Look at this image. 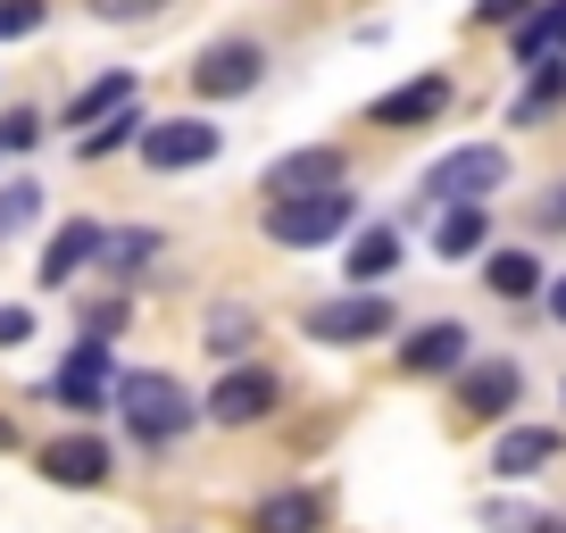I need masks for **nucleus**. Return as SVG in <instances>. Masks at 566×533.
<instances>
[{
	"mask_svg": "<svg viewBox=\"0 0 566 533\" xmlns=\"http://www.w3.org/2000/svg\"><path fill=\"white\" fill-rule=\"evenodd\" d=\"M117 417H125V433H134V442L167 450V442H184V433L200 426V400L176 384V375L134 367V375H117Z\"/></svg>",
	"mask_w": 566,
	"mask_h": 533,
	"instance_id": "1",
	"label": "nucleus"
},
{
	"mask_svg": "<svg viewBox=\"0 0 566 533\" xmlns=\"http://www.w3.org/2000/svg\"><path fill=\"white\" fill-rule=\"evenodd\" d=\"M350 226H358V200H350V184H342V192L266 200V242H283V250H325V242H342Z\"/></svg>",
	"mask_w": 566,
	"mask_h": 533,
	"instance_id": "2",
	"label": "nucleus"
},
{
	"mask_svg": "<svg viewBox=\"0 0 566 533\" xmlns=\"http://www.w3.org/2000/svg\"><path fill=\"white\" fill-rule=\"evenodd\" d=\"M500 184H509V150L500 143H467L424 167V200H442V209H483V192H500Z\"/></svg>",
	"mask_w": 566,
	"mask_h": 533,
	"instance_id": "3",
	"label": "nucleus"
},
{
	"mask_svg": "<svg viewBox=\"0 0 566 533\" xmlns=\"http://www.w3.org/2000/svg\"><path fill=\"white\" fill-rule=\"evenodd\" d=\"M391 292H342V301H317L308 309V342H334V351H358V342L391 334Z\"/></svg>",
	"mask_w": 566,
	"mask_h": 533,
	"instance_id": "4",
	"label": "nucleus"
},
{
	"mask_svg": "<svg viewBox=\"0 0 566 533\" xmlns=\"http://www.w3.org/2000/svg\"><path fill=\"white\" fill-rule=\"evenodd\" d=\"M42 400H59V409H75V417L117 409V367H108V342H75L67 367L42 384Z\"/></svg>",
	"mask_w": 566,
	"mask_h": 533,
	"instance_id": "5",
	"label": "nucleus"
},
{
	"mask_svg": "<svg viewBox=\"0 0 566 533\" xmlns=\"http://www.w3.org/2000/svg\"><path fill=\"white\" fill-rule=\"evenodd\" d=\"M217 143H226V134H217L209 117H167V125H150V134H142V159L159 167V176H184V167H209Z\"/></svg>",
	"mask_w": 566,
	"mask_h": 533,
	"instance_id": "6",
	"label": "nucleus"
},
{
	"mask_svg": "<svg viewBox=\"0 0 566 533\" xmlns=\"http://www.w3.org/2000/svg\"><path fill=\"white\" fill-rule=\"evenodd\" d=\"M259 75H266V51H259V42H209V51H200V67H192V92H200V101H242Z\"/></svg>",
	"mask_w": 566,
	"mask_h": 533,
	"instance_id": "7",
	"label": "nucleus"
},
{
	"mask_svg": "<svg viewBox=\"0 0 566 533\" xmlns=\"http://www.w3.org/2000/svg\"><path fill=\"white\" fill-rule=\"evenodd\" d=\"M275 400H283V384L266 367H233L226 384L209 391V409H200V417H217V426H259V417H275Z\"/></svg>",
	"mask_w": 566,
	"mask_h": 533,
	"instance_id": "8",
	"label": "nucleus"
},
{
	"mask_svg": "<svg viewBox=\"0 0 566 533\" xmlns=\"http://www.w3.org/2000/svg\"><path fill=\"white\" fill-rule=\"evenodd\" d=\"M108 467H117V450H108L101 433H67V442H42V475L67 483V492H92V483H108Z\"/></svg>",
	"mask_w": 566,
	"mask_h": 533,
	"instance_id": "9",
	"label": "nucleus"
},
{
	"mask_svg": "<svg viewBox=\"0 0 566 533\" xmlns=\"http://www.w3.org/2000/svg\"><path fill=\"white\" fill-rule=\"evenodd\" d=\"M101 250H108V226H101V217H67V226L51 233V250H42L34 275H42V284H75V275H84Z\"/></svg>",
	"mask_w": 566,
	"mask_h": 533,
	"instance_id": "10",
	"label": "nucleus"
},
{
	"mask_svg": "<svg viewBox=\"0 0 566 533\" xmlns=\"http://www.w3.org/2000/svg\"><path fill=\"white\" fill-rule=\"evenodd\" d=\"M516 391H525V375H516V358H475V367L459 375V400L467 417H509Z\"/></svg>",
	"mask_w": 566,
	"mask_h": 533,
	"instance_id": "11",
	"label": "nucleus"
},
{
	"mask_svg": "<svg viewBox=\"0 0 566 533\" xmlns=\"http://www.w3.org/2000/svg\"><path fill=\"white\" fill-rule=\"evenodd\" d=\"M266 192L301 200V192H342V150H292V159L266 167Z\"/></svg>",
	"mask_w": 566,
	"mask_h": 533,
	"instance_id": "12",
	"label": "nucleus"
},
{
	"mask_svg": "<svg viewBox=\"0 0 566 533\" xmlns=\"http://www.w3.org/2000/svg\"><path fill=\"white\" fill-rule=\"evenodd\" d=\"M400 367H408V375H450V367H467V325H459V317L417 325V334L400 342Z\"/></svg>",
	"mask_w": 566,
	"mask_h": 533,
	"instance_id": "13",
	"label": "nucleus"
},
{
	"mask_svg": "<svg viewBox=\"0 0 566 533\" xmlns=\"http://www.w3.org/2000/svg\"><path fill=\"white\" fill-rule=\"evenodd\" d=\"M558 450H566V442H558V426H516V433H500V442H492V475L525 483V475H542Z\"/></svg>",
	"mask_w": 566,
	"mask_h": 533,
	"instance_id": "14",
	"label": "nucleus"
},
{
	"mask_svg": "<svg viewBox=\"0 0 566 533\" xmlns=\"http://www.w3.org/2000/svg\"><path fill=\"white\" fill-rule=\"evenodd\" d=\"M442 108H450V75H417V84L375 101V125H424V117H442Z\"/></svg>",
	"mask_w": 566,
	"mask_h": 533,
	"instance_id": "15",
	"label": "nucleus"
},
{
	"mask_svg": "<svg viewBox=\"0 0 566 533\" xmlns=\"http://www.w3.org/2000/svg\"><path fill=\"white\" fill-rule=\"evenodd\" d=\"M516 59H525V67H549V59H566V0H542V9L516 25Z\"/></svg>",
	"mask_w": 566,
	"mask_h": 533,
	"instance_id": "16",
	"label": "nucleus"
},
{
	"mask_svg": "<svg viewBox=\"0 0 566 533\" xmlns=\"http://www.w3.org/2000/svg\"><path fill=\"white\" fill-rule=\"evenodd\" d=\"M317 525H325V492H275L250 516V533H317Z\"/></svg>",
	"mask_w": 566,
	"mask_h": 533,
	"instance_id": "17",
	"label": "nucleus"
},
{
	"mask_svg": "<svg viewBox=\"0 0 566 533\" xmlns=\"http://www.w3.org/2000/svg\"><path fill=\"white\" fill-rule=\"evenodd\" d=\"M391 266H400V233H391V226H367V233L350 242V266H342V275H350L358 292H375Z\"/></svg>",
	"mask_w": 566,
	"mask_h": 533,
	"instance_id": "18",
	"label": "nucleus"
},
{
	"mask_svg": "<svg viewBox=\"0 0 566 533\" xmlns=\"http://www.w3.org/2000/svg\"><path fill=\"white\" fill-rule=\"evenodd\" d=\"M117 108H134V75H125V67L75 92V101H67V125H84V134H92V125H101V117H117Z\"/></svg>",
	"mask_w": 566,
	"mask_h": 533,
	"instance_id": "19",
	"label": "nucleus"
},
{
	"mask_svg": "<svg viewBox=\"0 0 566 533\" xmlns=\"http://www.w3.org/2000/svg\"><path fill=\"white\" fill-rule=\"evenodd\" d=\"M483 284H492L500 301H533V292H542V259H533V250H492V259H483Z\"/></svg>",
	"mask_w": 566,
	"mask_h": 533,
	"instance_id": "20",
	"label": "nucleus"
},
{
	"mask_svg": "<svg viewBox=\"0 0 566 533\" xmlns=\"http://www.w3.org/2000/svg\"><path fill=\"white\" fill-rule=\"evenodd\" d=\"M483 233H492L483 209H442V217H433V250H442V259H475Z\"/></svg>",
	"mask_w": 566,
	"mask_h": 533,
	"instance_id": "21",
	"label": "nucleus"
},
{
	"mask_svg": "<svg viewBox=\"0 0 566 533\" xmlns=\"http://www.w3.org/2000/svg\"><path fill=\"white\" fill-rule=\"evenodd\" d=\"M250 334H259V309H250V301H217V309H209V334H200V342H209L217 358H242Z\"/></svg>",
	"mask_w": 566,
	"mask_h": 533,
	"instance_id": "22",
	"label": "nucleus"
},
{
	"mask_svg": "<svg viewBox=\"0 0 566 533\" xmlns=\"http://www.w3.org/2000/svg\"><path fill=\"white\" fill-rule=\"evenodd\" d=\"M159 233H142V226H125V233H108V250H101V259H108V275H117V284H134V275H142V266H150V259H159Z\"/></svg>",
	"mask_w": 566,
	"mask_h": 533,
	"instance_id": "23",
	"label": "nucleus"
},
{
	"mask_svg": "<svg viewBox=\"0 0 566 533\" xmlns=\"http://www.w3.org/2000/svg\"><path fill=\"white\" fill-rule=\"evenodd\" d=\"M142 134H150V125H142V108H117V117H101L84 143H75V159H108L117 143H142Z\"/></svg>",
	"mask_w": 566,
	"mask_h": 533,
	"instance_id": "24",
	"label": "nucleus"
},
{
	"mask_svg": "<svg viewBox=\"0 0 566 533\" xmlns=\"http://www.w3.org/2000/svg\"><path fill=\"white\" fill-rule=\"evenodd\" d=\"M566 101V67H558V59H549V67H533V92H525V101H516V125H533V117H542V108H558Z\"/></svg>",
	"mask_w": 566,
	"mask_h": 533,
	"instance_id": "25",
	"label": "nucleus"
},
{
	"mask_svg": "<svg viewBox=\"0 0 566 533\" xmlns=\"http://www.w3.org/2000/svg\"><path fill=\"white\" fill-rule=\"evenodd\" d=\"M34 209H42V192H34V184H0V242L34 226Z\"/></svg>",
	"mask_w": 566,
	"mask_h": 533,
	"instance_id": "26",
	"label": "nucleus"
},
{
	"mask_svg": "<svg viewBox=\"0 0 566 533\" xmlns=\"http://www.w3.org/2000/svg\"><path fill=\"white\" fill-rule=\"evenodd\" d=\"M125 292H101V301H84V342H108V334H125Z\"/></svg>",
	"mask_w": 566,
	"mask_h": 533,
	"instance_id": "27",
	"label": "nucleus"
},
{
	"mask_svg": "<svg viewBox=\"0 0 566 533\" xmlns=\"http://www.w3.org/2000/svg\"><path fill=\"white\" fill-rule=\"evenodd\" d=\"M42 18H51V0H0V42L42 34Z\"/></svg>",
	"mask_w": 566,
	"mask_h": 533,
	"instance_id": "28",
	"label": "nucleus"
},
{
	"mask_svg": "<svg viewBox=\"0 0 566 533\" xmlns=\"http://www.w3.org/2000/svg\"><path fill=\"white\" fill-rule=\"evenodd\" d=\"M25 143H42V117L34 108H9L0 117V150H25Z\"/></svg>",
	"mask_w": 566,
	"mask_h": 533,
	"instance_id": "29",
	"label": "nucleus"
},
{
	"mask_svg": "<svg viewBox=\"0 0 566 533\" xmlns=\"http://www.w3.org/2000/svg\"><path fill=\"white\" fill-rule=\"evenodd\" d=\"M533 0H475V25H525Z\"/></svg>",
	"mask_w": 566,
	"mask_h": 533,
	"instance_id": "30",
	"label": "nucleus"
},
{
	"mask_svg": "<svg viewBox=\"0 0 566 533\" xmlns=\"http://www.w3.org/2000/svg\"><path fill=\"white\" fill-rule=\"evenodd\" d=\"M25 342H34V317H25V309H0V351H25Z\"/></svg>",
	"mask_w": 566,
	"mask_h": 533,
	"instance_id": "31",
	"label": "nucleus"
},
{
	"mask_svg": "<svg viewBox=\"0 0 566 533\" xmlns=\"http://www.w3.org/2000/svg\"><path fill=\"white\" fill-rule=\"evenodd\" d=\"M92 9H101V18H159L167 0H92Z\"/></svg>",
	"mask_w": 566,
	"mask_h": 533,
	"instance_id": "32",
	"label": "nucleus"
},
{
	"mask_svg": "<svg viewBox=\"0 0 566 533\" xmlns=\"http://www.w3.org/2000/svg\"><path fill=\"white\" fill-rule=\"evenodd\" d=\"M542 226H566V184H558V192L542 200Z\"/></svg>",
	"mask_w": 566,
	"mask_h": 533,
	"instance_id": "33",
	"label": "nucleus"
},
{
	"mask_svg": "<svg viewBox=\"0 0 566 533\" xmlns=\"http://www.w3.org/2000/svg\"><path fill=\"white\" fill-rule=\"evenodd\" d=\"M549 317L566 325V275H558V284H549Z\"/></svg>",
	"mask_w": 566,
	"mask_h": 533,
	"instance_id": "34",
	"label": "nucleus"
},
{
	"mask_svg": "<svg viewBox=\"0 0 566 533\" xmlns=\"http://www.w3.org/2000/svg\"><path fill=\"white\" fill-rule=\"evenodd\" d=\"M525 533H566V516H542V525H525Z\"/></svg>",
	"mask_w": 566,
	"mask_h": 533,
	"instance_id": "35",
	"label": "nucleus"
},
{
	"mask_svg": "<svg viewBox=\"0 0 566 533\" xmlns=\"http://www.w3.org/2000/svg\"><path fill=\"white\" fill-rule=\"evenodd\" d=\"M9 442H18V433H9V417H0V450H9Z\"/></svg>",
	"mask_w": 566,
	"mask_h": 533,
	"instance_id": "36",
	"label": "nucleus"
}]
</instances>
